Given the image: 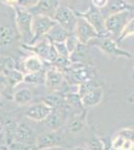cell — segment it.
Segmentation results:
<instances>
[{"label": "cell", "mask_w": 134, "mask_h": 150, "mask_svg": "<svg viewBox=\"0 0 134 150\" xmlns=\"http://www.w3.org/2000/svg\"><path fill=\"white\" fill-rule=\"evenodd\" d=\"M0 96H1V91H0Z\"/></svg>", "instance_id": "45"}, {"label": "cell", "mask_w": 134, "mask_h": 150, "mask_svg": "<svg viewBox=\"0 0 134 150\" xmlns=\"http://www.w3.org/2000/svg\"><path fill=\"white\" fill-rule=\"evenodd\" d=\"M57 23L53 18L48 17L44 15H34L32 21V33L33 38L30 44L32 45L34 43L38 42L39 40L43 39L47 36L49 31L52 29L53 26Z\"/></svg>", "instance_id": "6"}, {"label": "cell", "mask_w": 134, "mask_h": 150, "mask_svg": "<svg viewBox=\"0 0 134 150\" xmlns=\"http://www.w3.org/2000/svg\"><path fill=\"white\" fill-rule=\"evenodd\" d=\"M8 150H39L36 144H26L20 142H13L7 147Z\"/></svg>", "instance_id": "29"}, {"label": "cell", "mask_w": 134, "mask_h": 150, "mask_svg": "<svg viewBox=\"0 0 134 150\" xmlns=\"http://www.w3.org/2000/svg\"><path fill=\"white\" fill-rule=\"evenodd\" d=\"M53 46H54L56 52H57L58 56H64L69 57V51H68L65 42H53Z\"/></svg>", "instance_id": "32"}, {"label": "cell", "mask_w": 134, "mask_h": 150, "mask_svg": "<svg viewBox=\"0 0 134 150\" xmlns=\"http://www.w3.org/2000/svg\"><path fill=\"white\" fill-rule=\"evenodd\" d=\"M15 66V61L11 57L0 56V75L3 74L6 69L14 68Z\"/></svg>", "instance_id": "27"}, {"label": "cell", "mask_w": 134, "mask_h": 150, "mask_svg": "<svg viewBox=\"0 0 134 150\" xmlns=\"http://www.w3.org/2000/svg\"><path fill=\"white\" fill-rule=\"evenodd\" d=\"M14 142H20V143H26V144H35L36 137L34 135L33 130L30 127H28L27 124H25V123H19V124H17Z\"/></svg>", "instance_id": "16"}, {"label": "cell", "mask_w": 134, "mask_h": 150, "mask_svg": "<svg viewBox=\"0 0 134 150\" xmlns=\"http://www.w3.org/2000/svg\"><path fill=\"white\" fill-rule=\"evenodd\" d=\"M130 16L131 11L129 10L117 12L107 16L105 18V27L111 38H115L116 41L118 40L125 26L131 19Z\"/></svg>", "instance_id": "3"}, {"label": "cell", "mask_w": 134, "mask_h": 150, "mask_svg": "<svg viewBox=\"0 0 134 150\" xmlns=\"http://www.w3.org/2000/svg\"><path fill=\"white\" fill-rule=\"evenodd\" d=\"M17 35L18 32L16 28H14L10 23L5 22V18L0 16V47L10 46L17 39Z\"/></svg>", "instance_id": "11"}, {"label": "cell", "mask_w": 134, "mask_h": 150, "mask_svg": "<svg viewBox=\"0 0 134 150\" xmlns=\"http://www.w3.org/2000/svg\"><path fill=\"white\" fill-rule=\"evenodd\" d=\"M60 6L59 0H38V2L31 8L27 9L34 15H44L53 18L56 10Z\"/></svg>", "instance_id": "9"}, {"label": "cell", "mask_w": 134, "mask_h": 150, "mask_svg": "<svg viewBox=\"0 0 134 150\" xmlns=\"http://www.w3.org/2000/svg\"><path fill=\"white\" fill-rule=\"evenodd\" d=\"M22 47L32 52L34 55L40 57L42 60H45L48 63L52 64L58 57L53 43L49 40V38L44 37L43 39L39 40L38 42L34 43L32 45L22 44Z\"/></svg>", "instance_id": "4"}, {"label": "cell", "mask_w": 134, "mask_h": 150, "mask_svg": "<svg viewBox=\"0 0 134 150\" xmlns=\"http://www.w3.org/2000/svg\"><path fill=\"white\" fill-rule=\"evenodd\" d=\"M70 150H87L86 147H82V146H77V147H74V148L70 149Z\"/></svg>", "instance_id": "40"}, {"label": "cell", "mask_w": 134, "mask_h": 150, "mask_svg": "<svg viewBox=\"0 0 134 150\" xmlns=\"http://www.w3.org/2000/svg\"><path fill=\"white\" fill-rule=\"evenodd\" d=\"M73 34L76 36L77 39L79 40V42L81 44L85 45L88 44L90 41L94 39V38L99 37L96 30L87 22L86 19H84L80 15H77V23Z\"/></svg>", "instance_id": "8"}, {"label": "cell", "mask_w": 134, "mask_h": 150, "mask_svg": "<svg viewBox=\"0 0 134 150\" xmlns=\"http://www.w3.org/2000/svg\"><path fill=\"white\" fill-rule=\"evenodd\" d=\"M33 94L32 91L28 88H21L13 93V100L18 105L25 106L32 101Z\"/></svg>", "instance_id": "20"}, {"label": "cell", "mask_w": 134, "mask_h": 150, "mask_svg": "<svg viewBox=\"0 0 134 150\" xmlns=\"http://www.w3.org/2000/svg\"><path fill=\"white\" fill-rule=\"evenodd\" d=\"M121 150H134V143L129 140H125Z\"/></svg>", "instance_id": "36"}, {"label": "cell", "mask_w": 134, "mask_h": 150, "mask_svg": "<svg viewBox=\"0 0 134 150\" xmlns=\"http://www.w3.org/2000/svg\"><path fill=\"white\" fill-rule=\"evenodd\" d=\"M79 44H80L79 40L77 39V37L73 34V33L68 36V38L65 40V45H66L68 51H69V54H71L72 52H74L75 49L78 47Z\"/></svg>", "instance_id": "30"}, {"label": "cell", "mask_w": 134, "mask_h": 150, "mask_svg": "<svg viewBox=\"0 0 134 150\" xmlns=\"http://www.w3.org/2000/svg\"><path fill=\"white\" fill-rule=\"evenodd\" d=\"M96 87H98V85L96 84L93 79H88V80L82 82L81 84H79L77 87V94L79 95V97L81 98L82 96L86 95L87 93L91 92L92 90H94Z\"/></svg>", "instance_id": "24"}, {"label": "cell", "mask_w": 134, "mask_h": 150, "mask_svg": "<svg viewBox=\"0 0 134 150\" xmlns=\"http://www.w3.org/2000/svg\"><path fill=\"white\" fill-rule=\"evenodd\" d=\"M40 150H67V149L61 146H54V147H50V148H44V149H40Z\"/></svg>", "instance_id": "39"}, {"label": "cell", "mask_w": 134, "mask_h": 150, "mask_svg": "<svg viewBox=\"0 0 134 150\" xmlns=\"http://www.w3.org/2000/svg\"><path fill=\"white\" fill-rule=\"evenodd\" d=\"M3 1H4V3H5L6 5L14 7V6L17 5V3H18L19 0H3Z\"/></svg>", "instance_id": "38"}, {"label": "cell", "mask_w": 134, "mask_h": 150, "mask_svg": "<svg viewBox=\"0 0 134 150\" xmlns=\"http://www.w3.org/2000/svg\"><path fill=\"white\" fill-rule=\"evenodd\" d=\"M83 128H84V122H83V120L79 119V118L73 119L69 124V130L73 134L81 132L82 130H83Z\"/></svg>", "instance_id": "31"}, {"label": "cell", "mask_w": 134, "mask_h": 150, "mask_svg": "<svg viewBox=\"0 0 134 150\" xmlns=\"http://www.w3.org/2000/svg\"><path fill=\"white\" fill-rule=\"evenodd\" d=\"M124 141H125V139H124L123 137H121L116 134L115 136L111 139V144L115 150H121V148H122V146L124 144Z\"/></svg>", "instance_id": "34"}, {"label": "cell", "mask_w": 134, "mask_h": 150, "mask_svg": "<svg viewBox=\"0 0 134 150\" xmlns=\"http://www.w3.org/2000/svg\"><path fill=\"white\" fill-rule=\"evenodd\" d=\"M45 80V73L42 74V71L36 72V73L24 74V82L30 84H39Z\"/></svg>", "instance_id": "25"}, {"label": "cell", "mask_w": 134, "mask_h": 150, "mask_svg": "<svg viewBox=\"0 0 134 150\" xmlns=\"http://www.w3.org/2000/svg\"><path fill=\"white\" fill-rule=\"evenodd\" d=\"M44 124L45 127L47 128L49 131H57L60 128V126L63 123L62 117L59 115V113L54 112V110L50 113V115L44 120Z\"/></svg>", "instance_id": "21"}, {"label": "cell", "mask_w": 134, "mask_h": 150, "mask_svg": "<svg viewBox=\"0 0 134 150\" xmlns=\"http://www.w3.org/2000/svg\"><path fill=\"white\" fill-rule=\"evenodd\" d=\"M73 1H74V2H79L80 0H73Z\"/></svg>", "instance_id": "43"}, {"label": "cell", "mask_w": 134, "mask_h": 150, "mask_svg": "<svg viewBox=\"0 0 134 150\" xmlns=\"http://www.w3.org/2000/svg\"><path fill=\"white\" fill-rule=\"evenodd\" d=\"M60 141H61V137L57 133V131H49L36 136L35 144L38 147V149L40 150L54 146H59Z\"/></svg>", "instance_id": "12"}, {"label": "cell", "mask_w": 134, "mask_h": 150, "mask_svg": "<svg viewBox=\"0 0 134 150\" xmlns=\"http://www.w3.org/2000/svg\"><path fill=\"white\" fill-rule=\"evenodd\" d=\"M133 79H134V72H133Z\"/></svg>", "instance_id": "44"}, {"label": "cell", "mask_w": 134, "mask_h": 150, "mask_svg": "<svg viewBox=\"0 0 134 150\" xmlns=\"http://www.w3.org/2000/svg\"><path fill=\"white\" fill-rule=\"evenodd\" d=\"M87 150H104L103 140L97 136H93L90 138L86 146Z\"/></svg>", "instance_id": "26"}, {"label": "cell", "mask_w": 134, "mask_h": 150, "mask_svg": "<svg viewBox=\"0 0 134 150\" xmlns=\"http://www.w3.org/2000/svg\"><path fill=\"white\" fill-rule=\"evenodd\" d=\"M132 11L134 10V6L129 4L126 0H108L106 6L101 10L104 17L111 15V14L117 13V12L122 11Z\"/></svg>", "instance_id": "15"}, {"label": "cell", "mask_w": 134, "mask_h": 150, "mask_svg": "<svg viewBox=\"0 0 134 150\" xmlns=\"http://www.w3.org/2000/svg\"><path fill=\"white\" fill-rule=\"evenodd\" d=\"M102 140H103V143H104V150H115L111 144V140L110 141H106L105 139H102Z\"/></svg>", "instance_id": "37"}, {"label": "cell", "mask_w": 134, "mask_h": 150, "mask_svg": "<svg viewBox=\"0 0 134 150\" xmlns=\"http://www.w3.org/2000/svg\"><path fill=\"white\" fill-rule=\"evenodd\" d=\"M72 33H70L69 31H67L65 28H63L61 25H59L58 23H56L52 29L49 31V33L47 34L46 37L49 38L51 42H65V40L68 38V36Z\"/></svg>", "instance_id": "18"}, {"label": "cell", "mask_w": 134, "mask_h": 150, "mask_svg": "<svg viewBox=\"0 0 134 150\" xmlns=\"http://www.w3.org/2000/svg\"><path fill=\"white\" fill-rule=\"evenodd\" d=\"M52 109L50 107H48L45 103L40 102V103H35L30 105L27 109L24 112V115L30 120L36 122H43L48 116L50 115V113L52 112Z\"/></svg>", "instance_id": "10"}, {"label": "cell", "mask_w": 134, "mask_h": 150, "mask_svg": "<svg viewBox=\"0 0 134 150\" xmlns=\"http://www.w3.org/2000/svg\"><path fill=\"white\" fill-rule=\"evenodd\" d=\"M102 98H103V89L100 86H98L94 90H92L91 92L82 96L80 99H81L82 106L85 108H88L98 105L102 101Z\"/></svg>", "instance_id": "17"}, {"label": "cell", "mask_w": 134, "mask_h": 150, "mask_svg": "<svg viewBox=\"0 0 134 150\" xmlns=\"http://www.w3.org/2000/svg\"><path fill=\"white\" fill-rule=\"evenodd\" d=\"M77 15L82 16L93 27L99 36H109L105 27V17L100 9L90 5L85 11H75Z\"/></svg>", "instance_id": "5"}, {"label": "cell", "mask_w": 134, "mask_h": 150, "mask_svg": "<svg viewBox=\"0 0 134 150\" xmlns=\"http://www.w3.org/2000/svg\"><path fill=\"white\" fill-rule=\"evenodd\" d=\"M87 56V45L85 44H80L78 47L75 49L74 52H72L70 54V60L72 62H80V63H83L84 59Z\"/></svg>", "instance_id": "23"}, {"label": "cell", "mask_w": 134, "mask_h": 150, "mask_svg": "<svg viewBox=\"0 0 134 150\" xmlns=\"http://www.w3.org/2000/svg\"><path fill=\"white\" fill-rule=\"evenodd\" d=\"M53 19L63 28H65L70 33L74 32L77 23V14L72 8L67 5H60L56 10Z\"/></svg>", "instance_id": "7"}, {"label": "cell", "mask_w": 134, "mask_h": 150, "mask_svg": "<svg viewBox=\"0 0 134 150\" xmlns=\"http://www.w3.org/2000/svg\"><path fill=\"white\" fill-rule=\"evenodd\" d=\"M134 35V18H131L129 20V22L127 23V25L125 26L124 30L121 33L120 37L118 38L117 42H120V41H123L124 39L128 38L129 36H132Z\"/></svg>", "instance_id": "28"}, {"label": "cell", "mask_w": 134, "mask_h": 150, "mask_svg": "<svg viewBox=\"0 0 134 150\" xmlns=\"http://www.w3.org/2000/svg\"><path fill=\"white\" fill-rule=\"evenodd\" d=\"M63 82H64V75L60 70L56 69L55 67H52V68L48 69L47 71H45L44 84L47 89L54 91L61 87Z\"/></svg>", "instance_id": "14"}, {"label": "cell", "mask_w": 134, "mask_h": 150, "mask_svg": "<svg viewBox=\"0 0 134 150\" xmlns=\"http://www.w3.org/2000/svg\"><path fill=\"white\" fill-rule=\"evenodd\" d=\"M5 76L6 82L11 88L16 87L21 82H24V73L16 68H8L3 73Z\"/></svg>", "instance_id": "19"}, {"label": "cell", "mask_w": 134, "mask_h": 150, "mask_svg": "<svg viewBox=\"0 0 134 150\" xmlns=\"http://www.w3.org/2000/svg\"><path fill=\"white\" fill-rule=\"evenodd\" d=\"M64 98L62 97L61 95L57 93H51L49 95H47L46 97L43 98L42 102L45 103L48 107H50L52 110L57 109V108L61 107L64 103Z\"/></svg>", "instance_id": "22"}, {"label": "cell", "mask_w": 134, "mask_h": 150, "mask_svg": "<svg viewBox=\"0 0 134 150\" xmlns=\"http://www.w3.org/2000/svg\"><path fill=\"white\" fill-rule=\"evenodd\" d=\"M44 62L40 57L36 56L34 54L26 56L21 62V69L20 71L24 74L28 73H36L43 70Z\"/></svg>", "instance_id": "13"}, {"label": "cell", "mask_w": 134, "mask_h": 150, "mask_svg": "<svg viewBox=\"0 0 134 150\" xmlns=\"http://www.w3.org/2000/svg\"><path fill=\"white\" fill-rule=\"evenodd\" d=\"M69 1H71V0H59L60 3H61V2H69Z\"/></svg>", "instance_id": "41"}, {"label": "cell", "mask_w": 134, "mask_h": 150, "mask_svg": "<svg viewBox=\"0 0 134 150\" xmlns=\"http://www.w3.org/2000/svg\"><path fill=\"white\" fill-rule=\"evenodd\" d=\"M119 136L123 137L125 140H129V141L134 143V129L133 128H122L116 133Z\"/></svg>", "instance_id": "33"}, {"label": "cell", "mask_w": 134, "mask_h": 150, "mask_svg": "<svg viewBox=\"0 0 134 150\" xmlns=\"http://www.w3.org/2000/svg\"><path fill=\"white\" fill-rule=\"evenodd\" d=\"M87 45L97 47L107 56L125 57L129 58V59L132 58V54L119 47L117 45V41L111 38L110 36H99V37L92 39Z\"/></svg>", "instance_id": "2"}, {"label": "cell", "mask_w": 134, "mask_h": 150, "mask_svg": "<svg viewBox=\"0 0 134 150\" xmlns=\"http://www.w3.org/2000/svg\"><path fill=\"white\" fill-rule=\"evenodd\" d=\"M0 150H8L7 148H4V147H2V146H0Z\"/></svg>", "instance_id": "42"}, {"label": "cell", "mask_w": 134, "mask_h": 150, "mask_svg": "<svg viewBox=\"0 0 134 150\" xmlns=\"http://www.w3.org/2000/svg\"><path fill=\"white\" fill-rule=\"evenodd\" d=\"M107 2H108V0H91V5L102 10L106 6Z\"/></svg>", "instance_id": "35"}, {"label": "cell", "mask_w": 134, "mask_h": 150, "mask_svg": "<svg viewBox=\"0 0 134 150\" xmlns=\"http://www.w3.org/2000/svg\"><path fill=\"white\" fill-rule=\"evenodd\" d=\"M14 20L15 27L18 32V35L21 40H23V44H30L33 38L32 33V21L33 15L27 9L22 8L20 6H14Z\"/></svg>", "instance_id": "1"}]
</instances>
